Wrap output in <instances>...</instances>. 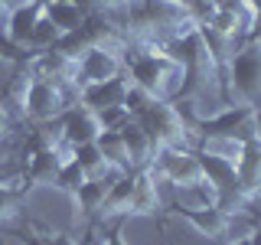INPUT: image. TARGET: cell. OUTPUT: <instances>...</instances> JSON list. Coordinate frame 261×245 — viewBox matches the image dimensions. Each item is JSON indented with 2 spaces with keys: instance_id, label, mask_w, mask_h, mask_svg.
I'll return each instance as SVG.
<instances>
[{
  "instance_id": "1",
  "label": "cell",
  "mask_w": 261,
  "mask_h": 245,
  "mask_svg": "<svg viewBox=\"0 0 261 245\" xmlns=\"http://www.w3.org/2000/svg\"><path fill=\"white\" fill-rule=\"evenodd\" d=\"M124 69L130 85L144 88L147 95L163 98V102H176L183 92V65H179L163 46H147L134 49V56H124Z\"/></svg>"
},
{
  "instance_id": "2",
  "label": "cell",
  "mask_w": 261,
  "mask_h": 245,
  "mask_svg": "<svg viewBox=\"0 0 261 245\" xmlns=\"http://www.w3.org/2000/svg\"><path fill=\"white\" fill-rule=\"evenodd\" d=\"M124 10H127V23L144 39H150L153 46L167 43L170 36H176L193 20L190 4H179V0H130Z\"/></svg>"
},
{
  "instance_id": "3",
  "label": "cell",
  "mask_w": 261,
  "mask_h": 245,
  "mask_svg": "<svg viewBox=\"0 0 261 245\" xmlns=\"http://www.w3.org/2000/svg\"><path fill=\"white\" fill-rule=\"evenodd\" d=\"M225 105H251L261 111V39H245L225 59Z\"/></svg>"
},
{
  "instance_id": "4",
  "label": "cell",
  "mask_w": 261,
  "mask_h": 245,
  "mask_svg": "<svg viewBox=\"0 0 261 245\" xmlns=\"http://www.w3.org/2000/svg\"><path fill=\"white\" fill-rule=\"evenodd\" d=\"M134 121L150 134L153 147H183V151H196V147H193V134H196V131L183 121V111L176 108V102L153 98V102L147 105Z\"/></svg>"
},
{
  "instance_id": "5",
  "label": "cell",
  "mask_w": 261,
  "mask_h": 245,
  "mask_svg": "<svg viewBox=\"0 0 261 245\" xmlns=\"http://www.w3.org/2000/svg\"><path fill=\"white\" fill-rule=\"evenodd\" d=\"M196 137H235V141H251L261 134V111L251 105H222L219 111L202 114L193 125Z\"/></svg>"
},
{
  "instance_id": "6",
  "label": "cell",
  "mask_w": 261,
  "mask_h": 245,
  "mask_svg": "<svg viewBox=\"0 0 261 245\" xmlns=\"http://www.w3.org/2000/svg\"><path fill=\"white\" fill-rule=\"evenodd\" d=\"M75 102V88L69 92V85H59V82H49V79H39L30 72V82L20 95V108L30 121L36 125H46V121H56L59 114Z\"/></svg>"
},
{
  "instance_id": "7",
  "label": "cell",
  "mask_w": 261,
  "mask_h": 245,
  "mask_svg": "<svg viewBox=\"0 0 261 245\" xmlns=\"http://www.w3.org/2000/svg\"><path fill=\"white\" fill-rule=\"evenodd\" d=\"M150 167L157 170L160 180H167L170 186H183L202 180V167L196 151H183V147H153Z\"/></svg>"
},
{
  "instance_id": "8",
  "label": "cell",
  "mask_w": 261,
  "mask_h": 245,
  "mask_svg": "<svg viewBox=\"0 0 261 245\" xmlns=\"http://www.w3.org/2000/svg\"><path fill=\"white\" fill-rule=\"evenodd\" d=\"M72 157V147L69 144H46L43 137H33V151L27 160V180L30 186H53L56 174H59L62 160Z\"/></svg>"
},
{
  "instance_id": "9",
  "label": "cell",
  "mask_w": 261,
  "mask_h": 245,
  "mask_svg": "<svg viewBox=\"0 0 261 245\" xmlns=\"http://www.w3.org/2000/svg\"><path fill=\"white\" fill-rule=\"evenodd\" d=\"M118 76H124V56L114 53V49L92 46L88 53H82V59H79L75 88L92 85V82H105V79H118Z\"/></svg>"
},
{
  "instance_id": "10",
  "label": "cell",
  "mask_w": 261,
  "mask_h": 245,
  "mask_svg": "<svg viewBox=\"0 0 261 245\" xmlns=\"http://www.w3.org/2000/svg\"><path fill=\"white\" fill-rule=\"evenodd\" d=\"M56 121H59V134H62V141L69 144V147L88 144V141H95V137L101 134L98 114L88 108V105H82V102H72Z\"/></svg>"
},
{
  "instance_id": "11",
  "label": "cell",
  "mask_w": 261,
  "mask_h": 245,
  "mask_svg": "<svg viewBox=\"0 0 261 245\" xmlns=\"http://www.w3.org/2000/svg\"><path fill=\"white\" fill-rule=\"evenodd\" d=\"M160 177L157 170L147 163V167L134 170V196H130V209L127 216H153L160 209Z\"/></svg>"
},
{
  "instance_id": "12",
  "label": "cell",
  "mask_w": 261,
  "mask_h": 245,
  "mask_svg": "<svg viewBox=\"0 0 261 245\" xmlns=\"http://www.w3.org/2000/svg\"><path fill=\"white\" fill-rule=\"evenodd\" d=\"M39 13H43V0H27V4L13 7L4 20V36L7 43H13L16 49H30L33 39V27H36Z\"/></svg>"
},
{
  "instance_id": "13",
  "label": "cell",
  "mask_w": 261,
  "mask_h": 245,
  "mask_svg": "<svg viewBox=\"0 0 261 245\" xmlns=\"http://www.w3.org/2000/svg\"><path fill=\"white\" fill-rule=\"evenodd\" d=\"M127 85H130V79H127V76L105 79V82H92V85H82V88H79L75 102L88 105L92 111H101V108H108V105H124Z\"/></svg>"
},
{
  "instance_id": "14",
  "label": "cell",
  "mask_w": 261,
  "mask_h": 245,
  "mask_svg": "<svg viewBox=\"0 0 261 245\" xmlns=\"http://www.w3.org/2000/svg\"><path fill=\"white\" fill-rule=\"evenodd\" d=\"M179 216L190 223L199 235L219 242L228 235V226H232V212H225L222 206H206V209H179Z\"/></svg>"
},
{
  "instance_id": "15",
  "label": "cell",
  "mask_w": 261,
  "mask_h": 245,
  "mask_svg": "<svg viewBox=\"0 0 261 245\" xmlns=\"http://www.w3.org/2000/svg\"><path fill=\"white\" fill-rule=\"evenodd\" d=\"M239 186L245 196L261 193V134L242 144V157H239Z\"/></svg>"
},
{
  "instance_id": "16",
  "label": "cell",
  "mask_w": 261,
  "mask_h": 245,
  "mask_svg": "<svg viewBox=\"0 0 261 245\" xmlns=\"http://www.w3.org/2000/svg\"><path fill=\"white\" fill-rule=\"evenodd\" d=\"M206 206H219V190L209 183V180L173 186V212H179V209H206Z\"/></svg>"
},
{
  "instance_id": "17",
  "label": "cell",
  "mask_w": 261,
  "mask_h": 245,
  "mask_svg": "<svg viewBox=\"0 0 261 245\" xmlns=\"http://www.w3.org/2000/svg\"><path fill=\"white\" fill-rule=\"evenodd\" d=\"M130 196H134V170L121 174V177L108 186V193H105V203H101V209H98V212H101L105 219L127 216V209H130Z\"/></svg>"
},
{
  "instance_id": "18",
  "label": "cell",
  "mask_w": 261,
  "mask_h": 245,
  "mask_svg": "<svg viewBox=\"0 0 261 245\" xmlns=\"http://www.w3.org/2000/svg\"><path fill=\"white\" fill-rule=\"evenodd\" d=\"M121 137H124V147H127V163H130V170H137V167H147L153 157V141H150V134L137 125V121H127L124 128H121Z\"/></svg>"
},
{
  "instance_id": "19",
  "label": "cell",
  "mask_w": 261,
  "mask_h": 245,
  "mask_svg": "<svg viewBox=\"0 0 261 245\" xmlns=\"http://www.w3.org/2000/svg\"><path fill=\"white\" fill-rule=\"evenodd\" d=\"M46 16L59 27V33H72L79 30L82 23H85V7H82V0H56V4H43Z\"/></svg>"
},
{
  "instance_id": "20",
  "label": "cell",
  "mask_w": 261,
  "mask_h": 245,
  "mask_svg": "<svg viewBox=\"0 0 261 245\" xmlns=\"http://www.w3.org/2000/svg\"><path fill=\"white\" fill-rule=\"evenodd\" d=\"M72 157L79 160V167L85 170L88 177H105L111 170V163L105 160V154H101V147H98L95 141H88V144H79V147H72ZM121 170V167H118Z\"/></svg>"
},
{
  "instance_id": "21",
  "label": "cell",
  "mask_w": 261,
  "mask_h": 245,
  "mask_svg": "<svg viewBox=\"0 0 261 245\" xmlns=\"http://www.w3.org/2000/svg\"><path fill=\"white\" fill-rule=\"evenodd\" d=\"M95 144L101 147L105 160H108L111 167L130 170V163H127V147H124V137H121V131H101V134L95 137Z\"/></svg>"
},
{
  "instance_id": "22",
  "label": "cell",
  "mask_w": 261,
  "mask_h": 245,
  "mask_svg": "<svg viewBox=\"0 0 261 245\" xmlns=\"http://www.w3.org/2000/svg\"><path fill=\"white\" fill-rule=\"evenodd\" d=\"M88 180V174L79 167V160L75 157H65L62 160V167H59V174H56V180H53V186L59 193H65V196H75L79 193V186Z\"/></svg>"
},
{
  "instance_id": "23",
  "label": "cell",
  "mask_w": 261,
  "mask_h": 245,
  "mask_svg": "<svg viewBox=\"0 0 261 245\" xmlns=\"http://www.w3.org/2000/svg\"><path fill=\"white\" fill-rule=\"evenodd\" d=\"M242 144L245 141H235V137H199V154H212V157H225V160H235L239 163L242 157Z\"/></svg>"
},
{
  "instance_id": "24",
  "label": "cell",
  "mask_w": 261,
  "mask_h": 245,
  "mask_svg": "<svg viewBox=\"0 0 261 245\" xmlns=\"http://www.w3.org/2000/svg\"><path fill=\"white\" fill-rule=\"evenodd\" d=\"M62 39V33H59V27H56L53 20L46 16V10L39 13V20H36V27H33V39H30V49H49V46H56Z\"/></svg>"
},
{
  "instance_id": "25",
  "label": "cell",
  "mask_w": 261,
  "mask_h": 245,
  "mask_svg": "<svg viewBox=\"0 0 261 245\" xmlns=\"http://www.w3.org/2000/svg\"><path fill=\"white\" fill-rule=\"evenodd\" d=\"M95 114H98V125H101V131H121L127 121H134L124 105H108V108H101V111H95Z\"/></svg>"
},
{
  "instance_id": "26",
  "label": "cell",
  "mask_w": 261,
  "mask_h": 245,
  "mask_svg": "<svg viewBox=\"0 0 261 245\" xmlns=\"http://www.w3.org/2000/svg\"><path fill=\"white\" fill-rule=\"evenodd\" d=\"M20 200H23V186H16V183H0V219L13 216L16 206H20Z\"/></svg>"
},
{
  "instance_id": "27",
  "label": "cell",
  "mask_w": 261,
  "mask_h": 245,
  "mask_svg": "<svg viewBox=\"0 0 261 245\" xmlns=\"http://www.w3.org/2000/svg\"><path fill=\"white\" fill-rule=\"evenodd\" d=\"M153 102V95H147L144 88H137V85H127V95H124V108L130 111V118H137L147 105Z\"/></svg>"
},
{
  "instance_id": "28",
  "label": "cell",
  "mask_w": 261,
  "mask_h": 245,
  "mask_svg": "<svg viewBox=\"0 0 261 245\" xmlns=\"http://www.w3.org/2000/svg\"><path fill=\"white\" fill-rule=\"evenodd\" d=\"M10 134V114H7V108H4V102H0V141Z\"/></svg>"
},
{
  "instance_id": "29",
  "label": "cell",
  "mask_w": 261,
  "mask_h": 245,
  "mask_svg": "<svg viewBox=\"0 0 261 245\" xmlns=\"http://www.w3.org/2000/svg\"><path fill=\"white\" fill-rule=\"evenodd\" d=\"M248 245H261V223L248 232Z\"/></svg>"
},
{
  "instance_id": "30",
  "label": "cell",
  "mask_w": 261,
  "mask_h": 245,
  "mask_svg": "<svg viewBox=\"0 0 261 245\" xmlns=\"http://www.w3.org/2000/svg\"><path fill=\"white\" fill-rule=\"evenodd\" d=\"M105 245H124V239H121V232H111L108 239H105Z\"/></svg>"
},
{
  "instance_id": "31",
  "label": "cell",
  "mask_w": 261,
  "mask_h": 245,
  "mask_svg": "<svg viewBox=\"0 0 261 245\" xmlns=\"http://www.w3.org/2000/svg\"><path fill=\"white\" fill-rule=\"evenodd\" d=\"M0 4H4V7H7V13H10V10H13V7H20V4H27V0H0Z\"/></svg>"
},
{
  "instance_id": "32",
  "label": "cell",
  "mask_w": 261,
  "mask_h": 245,
  "mask_svg": "<svg viewBox=\"0 0 261 245\" xmlns=\"http://www.w3.org/2000/svg\"><path fill=\"white\" fill-rule=\"evenodd\" d=\"M225 245H248V235H242V239H228Z\"/></svg>"
},
{
  "instance_id": "33",
  "label": "cell",
  "mask_w": 261,
  "mask_h": 245,
  "mask_svg": "<svg viewBox=\"0 0 261 245\" xmlns=\"http://www.w3.org/2000/svg\"><path fill=\"white\" fill-rule=\"evenodd\" d=\"M4 20H7V7L0 4V23H4Z\"/></svg>"
},
{
  "instance_id": "34",
  "label": "cell",
  "mask_w": 261,
  "mask_h": 245,
  "mask_svg": "<svg viewBox=\"0 0 261 245\" xmlns=\"http://www.w3.org/2000/svg\"><path fill=\"white\" fill-rule=\"evenodd\" d=\"M130 4V0H118V7H127Z\"/></svg>"
},
{
  "instance_id": "35",
  "label": "cell",
  "mask_w": 261,
  "mask_h": 245,
  "mask_svg": "<svg viewBox=\"0 0 261 245\" xmlns=\"http://www.w3.org/2000/svg\"><path fill=\"white\" fill-rule=\"evenodd\" d=\"M43 4H56V0H43Z\"/></svg>"
},
{
  "instance_id": "36",
  "label": "cell",
  "mask_w": 261,
  "mask_h": 245,
  "mask_svg": "<svg viewBox=\"0 0 261 245\" xmlns=\"http://www.w3.org/2000/svg\"><path fill=\"white\" fill-rule=\"evenodd\" d=\"M179 4H190V0H179Z\"/></svg>"
}]
</instances>
